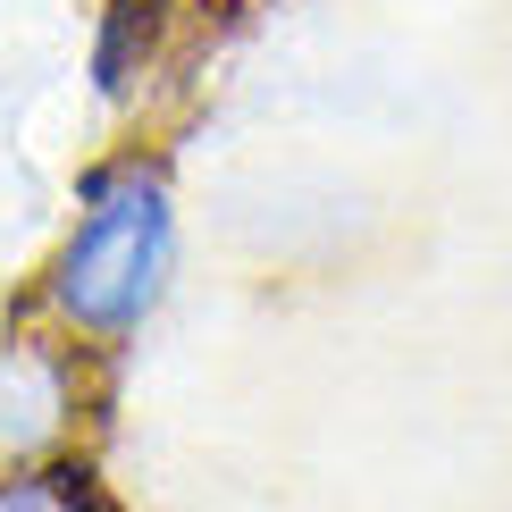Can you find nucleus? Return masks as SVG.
<instances>
[{
    "label": "nucleus",
    "mask_w": 512,
    "mask_h": 512,
    "mask_svg": "<svg viewBox=\"0 0 512 512\" xmlns=\"http://www.w3.org/2000/svg\"><path fill=\"white\" fill-rule=\"evenodd\" d=\"M168 269H177V194H168L160 152H110L76 177V227L42 261L34 303L76 345L118 353L143 319L160 311Z\"/></svg>",
    "instance_id": "f257e3e1"
},
{
    "label": "nucleus",
    "mask_w": 512,
    "mask_h": 512,
    "mask_svg": "<svg viewBox=\"0 0 512 512\" xmlns=\"http://www.w3.org/2000/svg\"><path fill=\"white\" fill-rule=\"evenodd\" d=\"M84 353L68 328H9L0 336V471L26 462H59L84 420Z\"/></svg>",
    "instance_id": "f03ea898"
},
{
    "label": "nucleus",
    "mask_w": 512,
    "mask_h": 512,
    "mask_svg": "<svg viewBox=\"0 0 512 512\" xmlns=\"http://www.w3.org/2000/svg\"><path fill=\"white\" fill-rule=\"evenodd\" d=\"M143 9H152V0H110V17H101V42H93V93H126V84H135V68H143Z\"/></svg>",
    "instance_id": "20e7f679"
},
{
    "label": "nucleus",
    "mask_w": 512,
    "mask_h": 512,
    "mask_svg": "<svg viewBox=\"0 0 512 512\" xmlns=\"http://www.w3.org/2000/svg\"><path fill=\"white\" fill-rule=\"evenodd\" d=\"M0 512H110L93 462L59 454V462H26V471H0Z\"/></svg>",
    "instance_id": "7ed1b4c3"
}]
</instances>
